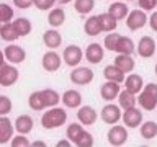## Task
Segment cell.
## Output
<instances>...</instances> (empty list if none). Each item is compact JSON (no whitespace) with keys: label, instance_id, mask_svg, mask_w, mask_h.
<instances>
[{"label":"cell","instance_id":"cell-26","mask_svg":"<svg viewBox=\"0 0 157 147\" xmlns=\"http://www.w3.org/2000/svg\"><path fill=\"white\" fill-rule=\"evenodd\" d=\"M98 21H100V26H101V31H106V33H111L115 31L116 26H118V20L110 13H100L98 15Z\"/></svg>","mask_w":157,"mask_h":147},{"label":"cell","instance_id":"cell-32","mask_svg":"<svg viewBox=\"0 0 157 147\" xmlns=\"http://www.w3.org/2000/svg\"><path fill=\"white\" fill-rule=\"evenodd\" d=\"M43 93V98H44V103H46V108H52V106H57L59 101H61V96L56 90L52 88H44L41 90Z\"/></svg>","mask_w":157,"mask_h":147},{"label":"cell","instance_id":"cell-11","mask_svg":"<svg viewBox=\"0 0 157 147\" xmlns=\"http://www.w3.org/2000/svg\"><path fill=\"white\" fill-rule=\"evenodd\" d=\"M5 52V59L10 64H21L25 59H26V52L21 46H17V44H10L3 49Z\"/></svg>","mask_w":157,"mask_h":147},{"label":"cell","instance_id":"cell-46","mask_svg":"<svg viewBox=\"0 0 157 147\" xmlns=\"http://www.w3.org/2000/svg\"><path fill=\"white\" fill-rule=\"evenodd\" d=\"M5 61H7V59H5V52H3V51H0V70H2V69H3V66L7 64Z\"/></svg>","mask_w":157,"mask_h":147},{"label":"cell","instance_id":"cell-20","mask_svg":"<svg viewBox=\"0 0 157 147\" xmlns=\"http://www.w3.org/2000/svg\"><path fill=\"white\" fill-rule=\"evenodd\" d=\"M33 118L29 115H20L15 119V131L18 134H29L33 131Z\"/></svg>","mask_w":157,"mask_h":147},{"label":"cell","instance_id":"cell-14","mask_svg":"<svg viewBox=\"0 0 157 147\" xmlns=\"http://www.w3.org/2000/svg\"><path fill=\"white\" fill-rule=\"evenodd\" d=\"M97 111H95V108H92V106H80L78 108V111H77V119L82 123L83 126H92V124H95V121H97Z\"/></svg>","mask_w":157,"mask_h":147},{"label":"cell","instance_id":"cell-34","mask_svg":"<svg viewBox=\"0 0 157 147\" xmlns=\"http://www.w3.org/2000/svg\"><path fill=\"white\" fill-rule=\"evenodd\" d=\"M95 7V0H74V8L80 15H88Z\"/></svg>","mask_w":157,"mask_h":147},{"label":"cell","instance_id":"cell-17","mask_svg":"<svg viewBox=\"0 0 157 147\" xmlns=\"http://www.w3.org/2000/svg\"><path fill=\"white\" fill-rule=\"evenodd\" d=\"M61 101L64 103V106L67 108H80L82 106V95L77 90H66L61 96Z\"/></svg>","mask_w":157,"mask_h":147},{"label":"cell","instance_id":"cell-18","mask_svg":"<svg viewBox=\"0 0 157 147\" xmlns=\"http://www.w3.org/2000/svg\"><path fill=\"white\" fill-rule=\"evenodd\" d=\"M108 13L113 15V17L120 21V20H126V17L129 15V8H128V5L124 3V0H115V2L108 7Z\"/></svg>","mask_w":157,"mask_h":147},{"label":"cell","instance_id":"cell-7","mask_svg":"<svg viewBox=\"0 0 157 147\" xmlns=\"http://www.w3.org/2000/svg\"><path fill=\"white\" fill-rule=\"evenodd\" d=\"M71 82L75 85H88L93 82V70L88 67H75L71 72Z\"/></svg>","mask_w":157,"mask_h":147},{"label":"cell","instance_id":"cell-1","mask_svg":"<svg viewBox=\"0 0 157 147\" xmlns=\"http://www.w3.org/2000/svg\"><path fill=\"white\" fill-rule=\"evenodd\" d=\"M67 121V111L64 108H57L52 106L49 108L48 111L43 113L41 116V126L44 129H56V127H61L62 124H66Z\"/></svg>","mask_w":157,"mask_h":147},{"label":"cell","instance_id":"cell-44","mask_svg":"<svg viewBox=\"0 0 157 147\" xmlns=\"http://www.w3.org/2000/svg\"><path fill=\"white\" fill-rule=\"evenodd\" d=\"M149 26H151L152 31L157 33V10L151 15V18H149Z\"/></svg>","mask_w":157,"mask_h":147},{"label":"cell","instance_id":"cell-43","mask_svg":"<svg viewBox=\"0 0 157 147\" xmlns=\"http://www.w3.org/2000/svg\"><path fill=\"white\" fill-rule=\"evenodd\" d=\"M13 5L25 10V8H29L31 5H34V0H13Z\"/></svg>","mask_w":157,"mask_h":147},{"label":"cell","instance_id":"cell-41","mask_svg":"<svg viewBox=\"0 0 157 147\" xmlns=\"http://www.w3.org/2000/svg\"><path fill=\"white\" fill-rule=\"evenodd\" d=\"M54 3H56V0H34V7L38 10H43V12L51 10L54 7Z\"/></svg>","mask_w":157,"mask_h":147},{"label":"cell","instance_id":"cell-36","mask_svg":"<svg viewBox=\"0 0 157 147\" xmlns=\"http://www.w3.org/2000/svg\"><path fill=\"white\" fill-rule=\"evenodd\" d=\"M13 20V8L8 3H0V28Z\"/></svg>","mask_w":157,"mask_h":147},{"label":"cell","instance_id":"cell-22","mask_svg":"<svg viewBox=\"0 0 157 147\" xmlns=\"http://www.w3.org/2000/svg\"><path fill=\"white\" fill-rule=\"evenodd\" d=\"M115 66H118L124 74H129L134 70V59H132V54H118L115 57Z\"/></svg>","mask_w":157,"mask_h":147},{"label":"cell","instance_id":"cell-21","mask_svg":"<svg viewBox=\"0 0 157 147\" xmlns=\"http://www.w3.org/2000/svg\"><path fill=\"white\" fill-rule=\"evenodd\" d=\"M43 43L49 49H56L62 44V36L56 29H48V31L43 33Z\"/></svg>","mask_w":157,"mask_h":147},{"label":"cell","instance_id":"cell-37","mask_svg":"<svg viewBox=\"0 0 157 147\" xmlns=\"http://www.w3.org/2000/svg\"><path fill=\"white\" fill-rule=\"evenodd\" d=\"M120 38H121V34H118V33H108L106 36H105V41H103V46H105L108 51H113V52H116V47H118V43H120Z\"/></svg>","mask_w":157,"mask_h":147},{"label":"cell","instance_id":"cell-40","mask_svg":"<svg viewBox=\"0 0 157 147\" xmlns=\"http://www.w3.org/2000/svg\"><path fill=\"white\" fill-rule=\"evenodd\" d=\"M10 145H12V147H28V145H31V142L28 141L26 134H18V136L12 137Z\"/></svg>","mask_w":157,"mask_h":147},{"label":"cell","instance_id":"cell-16","mask_svg":"<svg viewBox=\"0 0 157 147\" xmlns=\"http://www.w3.org/2000/svg\"><path fill=\"white\" fill-rule=\"evenodd\" d=\"M103 56H105V51L98 43H92L88 44L85 49V59L90 64H100L103 61Z\"/></svg>","mask_w":157,"mask_h":147},{"label":"cell","instance_id":"cell-3","mask_svg":"<svg viewBox=\"0 0 157 147\" xmlns=\"http://www.w3.org/2000/svg\"><path fill=\"white\" fill-rule=\"evenodd\" d=\"M147 23H149V17H147L146 10H142V8L132 10V12H129V15L126 17V26H128V29H131V31H137V29L144 28Z\"/></svg>","mask_w":157,"mask_h":147},{"label":"cell","instance_id":"cell-2","mask_svg":"<svg viewBox=\"0 0 157 147\" xmlns=\"http://www.w3.org/2000/svg\"><path fill=\"white\" fill-rule=\"evenodd\" d=\"M137 103L142 110L152 111L157 108V83H147L144 88L137 93Z\"/></svg>","mask_w":157,"mask_h":147},{"label":"cell","instance_id":"cell-10","mask_svg":"<svg viewBox=\"0 0 157 147\" xmlns=\"http://www.w3.org/2000/svg\"><path fill=\"white\" fill-rule=\"evenodd\" d=\"M155 39L151 36H142L137 43V54L142 59H151L155 54Z\"/></svg>","mask_w":157,"mask_h":147},{"label":"cell","instance_id":"cell-42","mask_svg":"<svg viewBox=\"0 0 157 147\" xmlns=\"http://www.w3.org/2000/svg\"><path fill=\"white\" fill-rule=\"evenodd\" d=\"M137 5L139 8L146 10V12H151L157 7V0H137Z\"/></svg>","mask_w":157,"mask_h":147},{"label":"cell","instance_id":"cell-33","mask_svg":"<svg viewBox=\"0 0 157 147\" xmlns=\"http://www.w3.org/2000/svg\"><path fill=\"white\" fill-rule=\"evenodd\" d=\"M13 24H15V28H17L20 38H21V36H28V34L31 33V29H33L31 21H29L28 18H23V17L13 20Z\"/></svg>","mask_w":157,"mask_h":147},{"label":"cell","instance_id":"cell-19","mask_svg":"<svg viewBox=\"0 0 157 147\" xmlns=\"http://www.w3.org/2000/svg\"><path fill=\"white\" fill-rule=\"evenodd\" d=\"M144 78H142L139 74H129L126 78H124V88L126 90H129L132 93H139L142 88H144Z\"/></svg>","mask_w":157,"mask_h":147},{"label":"cell","instance_id":"cell-13","mask_svg":"<svg viewBox=\"0 0 157 147\" xmlns=\"http://www.w3.org/2000/svg\"><path fill=\"white\" fill-rule=\"evenodd\" d=\"M121 88H120V83L118 82H113V80H106L105 83L101 85L100 88V95L105 101H113L115 98H118L120 95Z\"/></svg>","mask_w":157,"mask_h":147},{"label":"cell","instance_id":"cell-45","mask_svg":"<svg viewBox=\"0 0 157 147\" xmlns=\"http://www.w3.org/2000/svg\"><path fill=\"white\" fill-rule=\"evenodd\" d=\"M57 147H69V145H72V141L71 139H62V141H57Z\"/></svg>","mask_w":157,"mask_h":147},{"label":"cell","instance_id":"cell-27","mask_svg":"<svg viewBox=\"0 0 157 147\" xmlns=\"http://www.w3.org/2000/svg\"><path fill=\"white\" fill-rule=\"evenodd\" d=\"M0 38H2L3 41H7V43H15L20 38V34L17 31V28H15L13 21L5 23L3 26L0 28Z\"/></svg>","mask_w":157,"mask_h":147},{"label":"cell","instance_id":"cell-29","mask_svg":"<svg viewBox=\"0 0 157 147\" xmlns=\"http://www.w3.org/2000/svg\"><path fill=\"white\" fill-rule=\"evenodd\" d=\"M28 105H29V108H31L33 111H43L44 108H46V103H44L41 90L33 92L31 95L28 96Z\"/></svg>","mask_w":157,"mask_h":147},{"label":"cell","instance_id":"cell-28","mask_svg":"<svg viewBox=\"0 0 157 147\" xmlns=\"http://www.w3.org/2000/svg\"><path fill=\"white\" fill-rule=\"evenodd\" d=\"M139 132H141V137L142 139H155L157 137V123L155 121H146L139 126Z\"/></svg>","mask_w":157,"mask_h":147},{"label":"cell","instance_id":"cell-25","mask_svg":"<svg viewBox=\"0 0 157 147\" xmlns=\"http://www.w3.org/2000/svg\"><path fill=\"white\" fill-rule=\"evenodd\" d=\"M103 75H105L106 80H113V82H118V83L124 82V72H123L118 66H115V64L106 66L105 70H103Z\"/></svg>","mask_w":157,"mask_h":147},{"label":"cell","instance_id":"cell-31","mask_svg":"<svg viewBox=\"0 0 157 147\" xmlns=\"http://www.w3.org/2000/svg\"><path fill=\"white\" fill-rule=\"evenodd\" d=\"M134 51H136L134 41L129 36H121L120 43H118V47H116V52L118 54H132Z\"/></svg>","mask_w":157,"mask_h":147},{"label":"cell","instance_id":"cell-24","mask_svg":"<svg viewBox=\"0 0 157 147\" xmlns=\"http://www.w3.org/2000/svg\"><path fill=\"white\" fill-rule=\"evenodd\" d=\"M64 21H66V12L57 7V8H51L48 13V23L51 24L52 28H59L61 24H64Z\"/></svg>","mask_w":157,"mask_h":147},{"label":"cell","instance_id":"cell-4","mask_svg":"<svg viewBox=\"0 0 157 147\" xmlns=\"http://www.w3.org/2000/svg\"><path fill=\"white\" fill-rule=\"evenodd\" d=\"M108 144L110 145H115V147H120L123 144H126L128 141V129L126 126H121V124H113L108 131Z\"/></svg>","mask_w":157,"mask_h":147},{"label":"cell","instance_id":"cell-12","mask_svg":"<svg viewBox=\"0 0 157 147\" xmlns=\"http://www.w3.org/2000/svg\"><path fill=\"white\" fill-rule=\"evenodd\" d=\"M123 123H124L126 127H137L142 124V111L137 110V108H129V110H124L123 113Z\"/></svg>","mask_w":157,"mask_h":147},{"label":"cell","instance_id":"cell-39","mask_svg":"<svg viewBox=\"0 0 157 147\" xmlns=\"http://www.w3.org/2000/svg\"><path fill=\"white\" fill-rule=\"evenodd\" d=\"M13 108V103L8 96L0 95V116H7Z\"/></svg>","mask_w":157,"mask_h":147},{"label":"cell","instance_id":"cell-38","mask_svg":"<svg viewBox=\"0 0 157 147\" xmlns=\"http://www.w3.org/2000/svg\"><path fill=\"white\" fill-rule=\"evenodd\" d=\"M74 144H75L77 147H92L93 145V136L90 134V132H87L85 129H83V132L77 137Z\"/></svg>","mask_w":157,"mask_h":147},{"label":"cell","instance_id":"cell-47","mask_svg":"<svg viewBox=\"0 0 157 147\" xmlns=\"http://www.w3.org/2000/svg\"><path fill=\"white\" fill-rule=\"evenodd\" d=\"M31 145H34V147H44V145H46V142H44V141H34V142H31Z\"/></svg>","mask_w":157,"mask_h":147},{"label":"cell","instance_id":"cell-5","mask_svg":"<svg viewBox=\"0 0 157 147\" xmlns=\"http://www.w3.org/2000/svg\"><path fill=\"white\" fill-rule=\"evenodd\" d=\"M123 108L120 105H113V103H108V105L103 106V110L100 113L103 123H106V124H116L120 119H123V113H121Z\"/></svg>","mask_w":157,"mask_h":147},{"label":"cell","instance_id":"cell-6","mask_svg":"<svg viewBox=\"0 0 157 147\" xmlns=\"http://www.w3.org/2000/svg\"><path fill=\"white\" fill-rule=\"evenodd\" d=\"M62 59L69 67H77L78 64H80V61L83 59V51L77 46V44H71V46H67L64 49Z\"/></svg>","mask_w":157,"mask_h":147},{"label":"cell","instance_id":"cell-48","mask_svg":"<svg viewBox=\"0 0 157 147\" xmlns=\"http://www.w3.org/2000/svg\"><path fill=\"white\" fill-rule=\"evenodd\" d=\"M57 3H61V5H67V3H71L72 0H56Z\"/></svg>","mask_w":157,"mask_h":147},{"label":"cell","instance_id":"cell-9","mask_svg":"<svg viewBox=\"0 0 157 147\" xmlns=\"http://www.w3.org/2000/svg\"><path fill=\"white\" fill-rule=\"evenodd\" d=\"M62 61H64L62 56H59L57 52H54L52 49H51V51H48V52L43 56L41 66H43V69H44L46 72H56V70H59V67H61Z\"/></svg>","mask_w":157,"mask_h":147},{"label":"cell","instance_id":"cell-23","mask_svg":"<svg viewBox=\"0 0 157 147\" xmlns=\"http://www.w3.org/2000/svg\"><path fill=\"white\" fill-rule=\"evenodd\" d=\"M137 103V98H136V93H132L129 90H123L120 92L118 95V105H120L123 110H129V108H134Z\"/></svg>","mask_w":157,"mask_h":147},{"label":"cell","instance_id":"cell-49","mask_svg":"<svg viewBox=\"0 0 157 147\" xmlns=\"http://www.w3.org/2000/svg\"><path fill=\"white\" fill-rule=\"evenodd\" d=\"M155 75H157V64H155Z\"/></svg>","mask_w":157,"mask_h":147},{"label":"cell","instance_id":"cell-30","mask_svg":"<svg viewBox=\"0 0 157 147\" xmlns=\"http://www.w3.org/2000/svg\"><path fill=\"white\" fill-rule=\"evenodd\" d=\"M83 31H85V34H88V36H98V34L101 33V26H100V21H98V15L90 17L87 20L85 24H83Z\"/></svg>","mask_w":157,"mask_h":147},{"label":"cell","instance_id":"cell-50","mask_svg":"<svg viewBox=\"0 0 157 147\" xmlns=\"http://www.w3.org/2000/svg\"><path fill=\"white\" fill-rule=\"evenodd\" d=\"M124 2H131V0H124Z\"/></svg>","mask_w":157,"mask_h":147},{"label":"cell","instance_id":"cell-15","mask_svg":"<svg viewBox=\"0 0 157 147\" xmlns=\"http://www.w3.org/2000/svg\"><path fill=\"white\" fill-rule=\"evenodd\" d=\"M15 124L7 116H0V144H8L13 137Z\"/></svg>","mask_w":157,"mask_h":147},{"label":"cell","instance_id":"cell-35","mask_svg":"<svg viewBox=\"0 0 157 147\" xmlns=\"http://www.w3.org/2000/svg\"><path fill=\"white\" fill-rule=\"evenodd\" d=\"M82 132H83V124H82L80 121H78V123H72V124L67 126L66 136H67V139H71L72 144H74V142H75V139L82 134Z\"/></svg>","mask_w":157,"mask_h":147},{"label":"cell","instance_id":"cell-8","mask_svg":"<svg viewBox=\"0 0 157 147\" xmlns=\"http://www.w3.org/2000/svg\"><path fill=\"white\" fill-rule=\"evenodd\" d=\"M20 77L18 69L15 67V64H5L3 69L0 70V85L2 87H12L17 83Z\"/></svg>","mask_w":157,"mask_h":147}]
</instances>
